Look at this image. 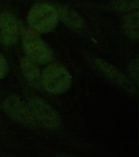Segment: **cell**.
I'll return each instance as SVG.
<instances>
[{
	"label": "cell",
	"mask_w": 139,
	"mask_h": 157,
	"mask_svg": "<svg viewBox=\"0 0 139 157\" xmlns=\"http://www.w3.org/2000/svg\"><path fill=\"white\" fill-rule=\"evenodd\" d=\"M37 122L49 129L59 127L60 118L57 113L46 101L38 97H33L28 103Z\"/></svg>",
	"instance_id": "obj_5"
},
{
	"label": "cell",
	"mask_w": 139,
	"mask_h": 157,
	"mask_svg": "<svg viewBox=\"0 0 139 157\" xmlns=\"http://www.w3.org/2000/svg\"><path fill=\"white\" fill-rule=\"evenodd\" d=\"M19 25L16 19L8 13L0 15V42L6 46H12L17 42Z\"/></svg>",
	"instance_id": "obj_6"
},
{
	"label": "cell",
	"mask_w": 139,
	"mask_h": 157,
	"mask_svg": "<svg viewBox=\"0 0 139 157\" xmlns=\"http://www.w3.org/2000/svg\"><path fill=\"white\" fill-rule=\"evenodd\" d=\"M124 27L129 36L135 38L138 37V13L135 12L127 16L124 22Z\"/></svg>",
	"instance_id": "obj_10"
},
{
	"label": "cell",
	"mask_w": 139,
	"mask_h": 157,
	"mask_svg": "<svg viewBox=\"0 0 139 157\" xmlns=\"http://www.w3.org/2000/svg\"><path fill=\"white\" fill-rule=\"evenodd\" d=\"M59 17L68 26L76 29L83 27V21L77 13L67 8H62L58 11Z\"/></svg>",
	"instance_id": "obj_9"
},
{
	"label": "cell",
	"mask_w": 139,
	"mask_h": 157,
	"mask_svg": "<svg viewBox=\"0 0 139 157\" xmlns=\"http://www.w3.org/2000/svg\"><path fill=\"white\" fill-rule=\"evenodd\" d=\"M8 71V65L6 60L3 56L0 54V80L6 75Z\"/></svg>",
	"instance_id": "obj_12"
},
{
	"label": "cell",
	"mask_w": 139,
	"mask_h": 157,
	"mask_svg": "<svg viewBox=\"0 0 139 157\" xmlns=\"http://www.w3.org/2000/svg\"><path fill=\"white\" fill-rule=\"evenodd\" d=\"M139 0H118L116 4L117 9L129 10L138 7Z\"/></svg>",
	"instance_id": "obj_11"
},
{
	"label": "cell",
	"mask_w": 139,
	"mask_h": 157,
	"mask_svg": "<svg viewBox=\"0 0 139 157\" xmlns=\"http://www.w3.org/2000/svg\"><path fill=\"white\" fill-rule=\"evenodd\" d=\"M3 108L8 116L18 123L30 128L34 127L37 125L28 105L18 96L7 97L3 102Z\"/></svg>",
	"instance_id": "obj_4"
},
{
	"label": "cell",
	"mask_w": 139,
	"mask_h": 157,
	"mask_svg": "<svg viewBox=\"0 0 139 157\" xmlns=\"http://www.w3.org/2000/svg\"><path fill=\"white\" fill-rule=\"evenodd\" d=\"M20 68L23 75L29 82L37 85L41 79L40 73L37 63L29 57H24L20 62Z\"/></svg>",
	"instance_id": "obj_7"
},
{
	"label": "cell",
	"mask_w": 139,
	"mask_h": 157,
	"mask_svg": "<svg viewBox=\"0 0 139 157\" xmlns=\"http://www.w3.org/2000/svg\"><path fill=\"white\" fill-rule=\"evenodd\" d=\"M59 17L58 11L55 7L42 3L34 6L30 10L27 18L33 29L38 32L47 33L56 27Z\"/></svg>",
	"instance_id": "obj_2"
},
{
	"label": "cell",
	"mask_w": 139,
	"mask_h": 157,
	"mask_svg": "<svg viewBox=\"0 0 139 157\" xmlns=\"http://www.w3.org/2000/svg\"><path fill=\"white\" fill-rule=\"evenodd\" d=\"M95 63L100 71L113 82L122 86L128 84V81L124 75L114 67L100 59L97 60Z\"/></svg>",
	"instance_id": "obj_8"
},
{
	"label": "cell",
	"mask_w": 139,
	"mask_h": 157,
	"mask_svg": "<svg viewBox=\"0 0 139 157\" xmlns=\"http://www.w3.org/2000/svg\"><path fill=\"white\" fill-rule=\"evenodd\" d=\"M41 83L49 93L61 94L70 87L72 77L63 67L56 64H51L43 71Z\"/></svg>",
	"instance_id": "obj_1"
},
{
	"label": "cell",
	"mask_w": 139,
	"mask_h": 157,
	"mask_svg": "<svg viewBox=\"0 0 139 157\" xmlns=\"http://www.w3.org/2000/svg\"><path fill=\"white\" fill-rule=\"evenodd\" d=\"M130 72L131 76L135 80H138V63L135 61L130 65Z\"/></svg>",
	"instance_id": "obj_13"
},
{
	"label": "cell",
	"mask_w": 139,
	"mask_h": 157,
	"mask_svg": "<svg viewBox=\"0 0 139 157\" xmlns=\"http://www.w3.org/2000/svg\"><path fill=\"white\" fill-rule=\"evenodd\" d=\"M23 45L27 57L37 64H47L52 59L51 50L34 31L24 30Z\"/></svg>",
	"instance_id": "obj_3"
}]
</instances>
